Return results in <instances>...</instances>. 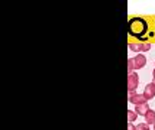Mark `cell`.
I'll use <instances>...</instances> for the list:
<instances>
[{
    "mask_svg": "<svg viewBox=\"0 0 155 130\" xmlns=\"http://www.w3.org/2000/svg\"><path fill=\"white\" fill-rule=\"evenodd\" d=\"M136 130H149V124L147 123H139L136 126Z\"/></svg>",
    "mask_w": 155,
    "mask_h": 130,
    "instance_id": "obj_11",
    "label": "cell"
},
{
    "mask_svg": "<svg viewBox=\"0 0 155 130\" xmlns=\"http://www.w3.org/2000/svg\"><path fill=\"white\" fill-rule=\"evenodd\" d=\"M154 130H155V124H154Z\"/></svg>",
    "mask_w": 155,
    "mask_h": 130,
    "instance_id": "obj_15",
    "label": "cell"
},
{
    "mask_svg": "<svg viewBox=\"0 0 155 130\" xmlns=\"http://www.w3.org/2000/svg\"><path fill=\"white\" fill-rule=\"evenodd\" d=\"M128 46L130 48V51H135V52H147L151 49V43L148 42H139V43H135V42H129Z\"/></svg>",
    "mask_w": 155,
    "mask_h": 130,
    "instance_id": "obj_2",
    "label": "cell"
},
{
    "mask_svg": "<svg viewBox=\"0 0 155 130\" xmlns=\"http://www.w3.org/2000/svg\"><path fill=\"white\" fill-rule=\"evenodd\" d=\"M149 106H148V103H142V104H138L135 107V111H136V114L138 116H145L147 113L149 111Z\"/></svg>",
    "mask_w": 155,
    "mask_h": 130,
    "instance_id": "obj_7",
    "label": "cell"
},
{
    "mask_svg": "<svg viewBox=\"0 0 155 130\" xmlns=\"http://www.w3.org/2000/svg\"><path fill=\"white\" fill-rule=\"evenodd\" d=\"M154 84H155V81H154Z\"/></svg>",
    "mask_w": 155,
    "mask_h": 130,
    "instance_id": "obj_16",
    "label": "cell"
},
{
    "mask_svg": "<svg viewBox=\"0 0 155 130\" xmlns=\"http://www.w3.org/2000/svg\"><path fill=\"white\" fill-rule=\"evenodd\" d=\"M145 123L147 124H155V111L149 110L148 113L145 114Z\"/></svg>",
    "mask_w": 155,
    "mask_h": 130,
    "instance_id": "obj_8",
    "label": "cell"
},
{
    "mask_svg": "<svg viewBox=\"0 0 155 130\" xmlns=\"http://www.w3.org/2000/svg\"><path fill=\"white\" fill-rule=\"evenodd\" d=\"M128 130H136V126H134L132 123H129L128 124Z\"/></svg>",
    "mask_w": 155,
    "mask_h": 130,
    "instance_id": "obj_12",
    "label": "cell"
},
{
    "mask_svg": "<svg viewBox=\"0 0 155 130\" xmlns=\"http://www.w3.org/2000/svg\"><path fill=\"white\" fill-rule=\"evenodd\" d=\"M139 85V78H138V74L136 72H132V74H128V91H135Z\"/></svg>",
    "mask_w": 155,
    "mask_h": 130,
    "instance_id": "obj_4",
    "label": "cell"
},
{
    "mask_svg": "<svg viewBox=\"0 0 155 130\" xmlns=\"http://www.w3.org/2000/svg\"><path fill=\"white\" fill-rule=\"evenodd\" d=\"M128 33L132 36V38H136L139 41H143L145 39V35L149 33V25L148 21L145 17H139V16H135V17H130L128 21Z\"/></svg>",
    "mask_w": 155,
    "mask_h": 130,
    "instance_id": "obj_1",
    "label": "cell"
},
{
    "mask_svg": "<svg viewBox=\"0 0 155 130\" xmlns=\"http://www.w3.org/2000/svg\"><path fill=\"white\" fill-rule=\"evenodd\" d=\"M136 119H138V114H136V111H132V110H128V120H129V123H132V122H135Z\"/></svg>",
    "mask_w": 155,
    "mask_h": 130,
    "instance_id": "obj_9",
    "label": "cell"
},
{
    "mask_svg": "<svg viewBox=\"0 0 155 130\" xmlns=\"http://www.w3.org/2000/svg\"><path fill=\"white\" fill-rule=\"evenodd\" d=\"M142 96L147 98V101H149V100H152V98H154L155 97V84H154V81L145 85V90H143Z\"/></svg>",
    "mask_w": 155,
    "mask_h": 130,
    "instance_id": "obj_5",
    "label": "cell"
},
{
    "mask_svg": "<svg viewBox=\"0 0 155 130\" xmlns=\"http://www.w3.org/2000/svg\"><path fill=\"white\" fill-rule=\"evenodd\" d=\"M152 36H154V32H152V30H149V33H148V38H152Z\"/></svg>",
    "mask_w": 155,
    "mask_h": 130,
    "instance_id": "obj_13",
    "label": "cell"
},
{
    "mask_svg": "<svg viewBox=\"0 0 155 130\" xmlns=\"http://www.w3.org/2000/svg\"><path fill=\"white\" fill-rule=\"evenodd\" d=\"M134 65H135V69H141L143 68L145 65H147V58H145V55L142 54H138L134 58Z\"/></svg>",
    "mask_w": 155,
    "mask_h": 130,
    "instance_id": "obj_6",
    "label": "cell"
},
{
    "mask_svg": "<svg viewBox=\"0 0 155 130\" xmlns=\"http://www.w3.org/2000/svg\"><path fill=\"white\" fill-rule=\"evenodd\" d=\"M134 69H135V65H134V58H130V59H128V72L129 74H132V72H134Z\"/></svg>",
    "mask_w": 155,
    "mask_h": 130,
    "instance_id": "obj_10",
    "label": "cell"
},
{
    "mask_svg": "<svg viewBox=\"0 0 155 130\" xmlns=\"http://www.w3.org/2000/svg\"><path fill=\"white\" fill-rule=\"evenodd\" d=\"M128 100L130 104H135V106H138V104H142V103H148L147 101V98L142 96V94H136L135 91H128Z\"/></svg>",
    "mask_w": 155,
    "mask_h": 130,
    "instance_id": "obj_3",
    "label": "cell"
},
{
    "mask_svg": "<svg viewBox=\"0 0 155 130\" xmlns=\"http://www.w3.org/2000/svg\"><path fill=\"white\" fill-rule=\"evenodd\" d=\"M152 77H154V81H155V69H154V72H152Z\"/></svg>",
    "mask_w": 155,
    "mask_h": 130,
    "instance_id": "obj_14",
    "label": "cell"
}]
</instances>
